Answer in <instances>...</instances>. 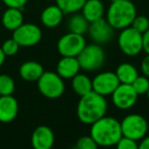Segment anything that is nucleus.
Returning a JSON list of instances; mask_svg holds the SVG:
<instances>
[{"mask_svg": "<svg viewBox=\"0 0 149 149\" xmlns=\"http://www.w3.org/2000/svg\"><path fill=\"white\" fill-rule=\"evenodd\" d=\"M107 111V101L105 96L92 90L86 95L81 96L77 105V116L81 123L92 125L105 116Z\"/></svg>", "mask_w": 149, "mask_h": 149, "instance_id": "f257e3e1", "label": "nucleus"}, {"mask_svg": "<svg viewBox=\"0 0 149 149\" xmlns=\"http://www.w3.org/2000/svg\"><path fill=\"white\" fill-rule=\"evenodd\" d=\"M90 136L98 146H114L123 136L120 122L112 116H102L91 125Z\"/></svg>", "mask_w": 149, "mask_h": 149, "instance_id": "f03ea898", "label": "nucleus"}, {"mask_svg": "<svg viewBox=\"0 0 149 149\" xmlns=\"http://www.w3.org/2000/svg\"><path fill=\"white\" fill-rule=\"evenodd\" d=\"M137 15L136 6L130 0L112 1L106 10V21L114 30H123L132 25Z\"/></svg>", "mask_w": 149, "mask_h": 149, "instance_id": "7ed1b4c3", "label": "nucleus"}, {"mask_svg": "<svg viewBox=\"0 0 149 149\" xmlns=\"http://www.w3.org/2000/svg\"><path fill=\"white\" fill-rule=\"evenodd\" d=\"M37 86L40 93L49 99L59 98L65 90L63 79L54 72H44L38 79Z\"/></svg>", "mask_w": 149, "mask_h": 149, "instance_id": "20e7f679", "label": "nucleus"}, {"mask_svg": "<svg viewBox=\"0 0 149 149\" xmlns=\"http://www.w3.org/2000/svg\"><path fill=\"white\" fill-rule=\"evenodd\" d=\"M77 58L81 70L85 72H94L103 65L105 61V52L100 44L93 43L86 45Z\"/></svg>", "mask_w": 149, "mask_h": 149, "instance_id": "39448f33", "label": "nucleus"}, {"mask_svg": "<svg viewBox=\"0 0 149 149\" xmlns=\"http://www.w3.org/2000/svg\"><path fill=\"white\" fill-rule=\"evenodd\" d=\"M143 34L130 27L120 30L118 44L120 51L128 56H136L143 51Z\"/></svg>", "mask_w": 149, "mask_h": 149, "instance_id": "423d86ee", "label": "nucleus"}, {"mask_svg": "<svg viewBox=\"0 0 149 149\" xmlns=\"http://www.w3.org/2000/svg\"><path fill=\"white\" fill-rule=\"evenodd\" d=\"M120 128L123 136L140 141L143 137L146 136L148 131V123L141 114L131 113L120 122Z\"/></svg>", "mask_w": 149, "mask_h": 149, "instance_id": "0eeeda50", "label": "nucleus"}, {"mask_svg": "<svg viewBox=\"0 0 149 149\" xmlns=\"http://www.w3.org/2000/svg\"><path fill=\"white\" fill-rule=\"evenodd\" d=\"M86 45L87 43L84 35L68 32L59 38L56 48L61 56L77 57Z\"/></svg>", "mask_w": 149, "mask_h": 149, "instance_id": "6e6552de", "label": "nucleus"}, {"mask_svg": "<svg viewBox=\"0 0 149 149\" xmlns=\"http://www.w3.org/2000/svg\"><path fill=\"white\" fill-rule=\"evenodd\" d=\"M13 38L21 47H32L41 41L42 31L35 24H22L13 31Z\"/></svg>", "mask_w": 149, "mask_h": 149, "instance_id": "1a4fd4ad", "label": "nucleus"}, {"mask_svg": "<svg viewBox=\"0 0 149 149\" xmlns=\"http://www.w3.org/2000/svg\"><path fill=\"white\" fill-rule=\"evenodd\" d=\"M138 94L131 84H122L116 87L112 92L111 100L113 105L120 110H127L132 108L138 100Z\"/></svg>", "mask_w": 149, "mask_h": 149, "instance_id": "9d476101", "label": "nucleus"}, {"mask_svg": "<svg viewBox=\"0 0 149 149\" xmlns=\"http://www.w3.org/2000/svg\"><path fill=\"white\" fill-rule=\"evenodd\" d=\"M118 77L113 72H102L96 74L92 80L93 91L102 96L111 95L112 92L120 85Z\"/></svg>", "mask_w": 149, "mask_h": 149, "instance_id": "9b49d317", "label": "nucleus"}, {"mask_svg": "<svg viewBox=\"0 0 149 149\" xmlns=\"http://www.w3.org/2000/svg\"><path fill=\"white\" fill-rule=\"evenodd\" d=\"M113 28L108 24L106 19L103 17L90 23L89 29H88V33L92 41L100 45L111 41V39L113 38Z\"/></svg>", "mask_w": 149, "mask_h": 149, "instance_id": "f8f14e48", "label": "nucleus"}, {"mask_svg": "<svg viewBox=\"0 0 149 149\" xmlns=\"http://www.w3.org/2000/svg\"><path fill=\"white\" fill-rule=\"evenodd\" d=\"M54 133L49 127L39 126L34 130L31 137L32 146L35 149H50L54 144Z\"/></svg>", "mask_w": 149, "mask_h": 149, "instance_id": "ddd939ff", "label": "nucleus"}, {"mask_svg": "<svg viewBox=\"0 0 149 149\" xmlns=\"http://www.w3.org/2000/svg\"><path fill=\"white\" fill-rule=\"evenodd\" d=\"M19 113V103L13 95L0 96V122L10 123Z\"/></svg>", "mask_w": 149, "mask_h": 149, "instance_id": "4468645a", "label": "nucleus"}, {"mask_svg": "<svg viewBox=\"0 0 149 149\" xmlns=\"http://www.w3.org/2000/svg\"><path fill=\"white\" fill-rule=\"evenodd\" d=\"M81 70L79 60L77 57L62 56L56 64V72L62 79H72Z\"/></svg>", "mask_w": 149, "mask_h": 149, "instance_id": "2eb2a0df", "label": "nucleus"}, {"mask_svg": "<svg viewBox=\"0 0 149 149\" xmlns=\"http://www.w3.org/2000/svg\"><path fill=\"white\" fill-rule=\"evenodd\" d=\"M63 11L57 6V5H50L44 8L41 13V23L44 27L53 29L61 24L63 19Z\"/></svg>", "mask_w": 149, "mask_h": 149, "instance_id": "dca6fc26", "label": "nucleus"}, {"mask_svg": "<svg viewBox=\"0 0 149 149\" xmlns=\"http://www.w3.org/2000/svg\"><path fill=\"white\" fill-rule=\"evenodd\" d=\"M19 76L22 79H24L27 82H35L38 81L41 74L44 72L43 65L37 61H26L19 66Z\"/></svg>", "mask_w": 149, "mask_h": 149, "instance_id": "f3484780", "label": "nucleus"}, {"mask_svg": "<svg viewBox=\"0 0 149 149\" xmlns=\"http://www.w3.org/2000/svg\"><path fill=\"white\" fill-rule=\"evenodd\" d=\"M104 10L105 9L101 0H87L81 9L82 15L89 23L103 17Z\"/></svg>", "mask_w": 149, "mask_h": 149, "instance_id": "a211bd4d", "label": "nucleus"}, {"mask_svg": "<svg viewBox=\"0 0 149 149\" xmlns=\"http://www.w3.org/2000/svg\"><path fill=\"white\" fill-rule=\"evenodd\" d=\"M24 24L23 9L8 7L2 15V25L6 30L15 31V29Z\"/></svg>", "mask_w": 149, "mask_h": 149, "instance_id": "6ab92c4d", "label": "nucleus"}, {"mask_svg": "<svg viewBox=\"0 0 149 149\" xmlns=\"http://www.w3.org/2000/svg\"><path fill=\"white\" fill-rule=\"evenodd\" d=\"M72 88L74 93L81 97V96L86 95L93 90L92 80L87 74L78 72L74 78H72Z\"/></svg>", "mask_w": 149, "mask_h": 149, "instance_id": "aec40b11", "label": "nucleus"}, {"mask_svg": "<svg viewBox=\"0 0 149 149\" xmlns=\"http://www.w3.org/2000/svg\"><path fill=\"white\" fill-rule=\"evenodd\" d=\"M114 72H116L120 83L122 84H132L134 80L139 76L136 66L133 65L132 63H129V62L120 63L116 68Z\"/></svg>", "mask_w": 149, "mask_h": 149, "instance_id": "412c9836", "label": "nucleus"}, {"mask_svg": "<svg viewBox=\"0 0 149 149\" xmlns=\"http://www.w3.org/2000/svg\"><path fill=\"white\" fill-rule=\"evenodd\" d=\"M90 23L85 19L82 13H72L68 22V29L72 33L84 35L86 32H88Z\"/></svg>", "mask_w": 149, "mask_h": 149, "instance_id": "4be33fe9", "label": "nucleus"}, {"mask_svg": "<svg viewBox=\"0 0 149 149\" xmlns=\"http://www.w3.org/2000/svg\"><path fill=\"white\" fill-rule=\"evenodd\" d=\"M86 1L87 0H56V5L64 15H72L81 11Z\"/></svg>", "mask_w": 149, "mask_h": 149, "instance_id": "5701e85b", "label": "nucleus"}, {"mask_svg": "<svg viewBox=\"0 0 149 149\" xmlns=\"http://www.w3.org/2000/svg\"><path fill=\"white\" fill-rule=\"evenodd\" d=\"M15 89V81L8 74H0V96L13 95Z\"/></svg>", "mask_w": 149, "mask_h": 149, "instance_id": "b1692460", "label": "nucleus"}, {"mask_svg": "<svg viewBox=\"0 0 149 149\" xmlns=\"http://www.w3.org/2000/svg\"><path fill=\"white\" fill-rule=\"evenodd\" d=\"M131 85L138 95H146L149 89V78L146 76H138Z\"/></svg>", "mask_w": 149, "mask_h": 149, "instance_id": "393cba45", "label": "nucleus"}, {"mask_svg": "<svg viewBox=\"0 0 149 149\" xmlns=\"http://www.w3.org/2000/svg\"><path fill=\"white\" fill-rule=\"evenodd\" d=\"M131 27L134 28L139 33L144 34L149 29V19L145 15H136Z\"/></svg>", "mask_w": 149, "mask_h": 149, "instance_id": "a878e982", "label": "nucleus"}, {"mask_svg": "<svg viewBox=\"0 0 149 149\" xmlns=\"http://www.w3.org/2000/svg\"><path fill=\"white\" fill-rule=\"evenodd\" d=\"M19 47L21 46L19 45V43L13 38H10V39H7L3 42L1 49L3 50V52H4V54L6 56H13L19 52Z\"/></svg>", "mask_w": 149, "mask_h": 149, "instance_id": "bb28decb", "label": "nucleus"}, {"mask_svg": "<svg viewBox=\"0 0 149 149\" xmlns=\"http://www.w3.org/2000/svg\"><path fill=\"white\" fill-rule=\"evenodd\" d=\"M76 147L78 149H97L98 145L91 136H83L77 141Z\"/></svg>", "mask_w": 149, "mask_h": 149, "instance_id": "cd10ccee", "label": "nucleus"}, {"mask_svg": "<svg viewBox=\"0 0 149 149\" xmlns=\"http://www.w3.org/2000/svg\"><path fill=\"white\" fill-rule=\"evenodd\" d=\"M118 149H138L139 144L138 141L133 140L128 137L122 136V138L118 140V142L116 145Z\"/></svg>", "mask_w": 149, "mask_h": 149, "instance_id": "c85d7f7f", "label": "nucleus"}, {"mask_svg": "<svg viewBox=\"0 0 149 149\" xmlns=\"http://www.w3.org/2000/svg\"><path fill=\"white\" fill-rule=\"evenodd\" d=\"M2 2L7 7H15V8L23 9L25 7L28 0H2Z\"/></svg>", "mask_w": 149, "mask_h": 149, "instance_id": "c756f323", "label": "nucleus"}, {"mask_svg": "<svg viewBox=\"0 0 149 149\" xmlns=\"http://www.w3.org/2000/svg\"><path fill=\"white\" fill-rule=\"evenodd\" d=\"M141 70L144 76L149 78V54H146V56L141 61Z\"/></svg>", "mask_w": 149, "mask_h": 149, "instance_id": "7c9ffc66", "label": "nucleus"}, {"mask_svg": "<svg viewBox=\"0 0 149 149\" xmlns=\"http://www.w3.org/2000/svg\"><path fill=\"white\" fill-rule=\"evenodd\" d=\"M143 37V51L149 54V29L142 35Z\"/></svg>", "mask_w": 149, "mask_h": 149, "instance_id": "2f4dec72", "label": "nucleus"}, {"mask_svg": "<svg viewBox=\"0 0 149 149\" xmlns=\"http://www.w3.org/2000/svg\"><path fill=\"white\" fill-rule=\"evenodd\" d=\"M138 149H149V136H144L141 139Z\"/></svg>", "mask_w": 149, "mask_h": 149, "instance_id": "473e14b6", "label": "nucleus"}, {"mask_svg": "<svg viewBox=\"0 0 149 149\" xmlns=\"http://www.w3.org/2000/svg\"><path fill=\"white\" fill-rule=\"evenodd\" d=\"M5 57H6V55H5L3 50L1 49V47H0V68H1V65H2L3 63H4Z\"/></svg>", "mask_w": 149, "mask_h": 149, "instance_id": "72a5a7b5", "label": "nucleus"}, {"mask_svg": "<svg viewBox=\"0 0 149 149\" xmlns=\"http://www.w3.org/2000/svg\"><path fill=\"white\" fill-rule=\"evenodd\" d=\"M146 95H147V98H148V100H149V89H148V91H147Z\"/></svg>", "mask_w": 149, "mask_h": 149, "instance_id": "f704fd0d", "label": "nucleus"}, {"mask_svg": "<svg viewBox=\"0 0 149 149\" xmlns=\"http://www.w3.org/2000/svg\"><path fill=\"white\" fill-rule=\"evenodd\" d=\"M110 1H111V2H112V1H116V0H110Z\"/></svg>", "mask_w": 149, "mask_h": 149, "instance_id": "c9c22d12", "label": "nucleus"}]
</instances>
